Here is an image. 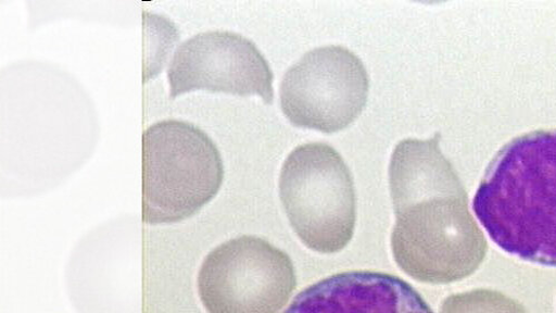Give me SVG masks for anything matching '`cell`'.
<instances>
[{
	"mask_svg": "<svg viewBox=\"0 0 556 313\" xmlns=\"http://www.w3.org/2000/svg\"><path fill=\"white\" fill-rule=\"evenodd\" d=\"M280 195L300 240L319 253H337L353 238L356 196L352 174L331 146L295 148L280 177Z\"/></svg>",
	"mask_w": 556,
	"mask_h": 313,
	"instance_id": "4",
	"label": "cell"
},
{
	"mask_svg": "<svg viewBox=\"0 0 556 313\" xmlns=\"http://www.w3.org/2000/svg\"><path fill=\"white\" fill-rule=\"evenodd\" d=\"M389 185L395 214L391 250L408 276L446 285L479 268L488 243L468 211L459 178L440 149V135L396 145Z\"/></svg>",
	"mask_w": 556,
	"mask_h": 313,
	"instance_id": "1",
	"label": "cell"
},
{
	"mask_svg": "<svg viewBox=\"0 0 556 313\" xmlns=\"http://www.w3.org/2000/svg\"><path fill=\"white\" fill-rule=\"evenodd\" d=\"M170 97L205 89L273 103L274 75L268 62L245 36L229 30L198 33L176 50L168 72Z\"/></svg>",
	"mask_w": 556,
	"mask_h": 313,
	"instance_id": "7",
	"label": "cell"
},
{
	"mask_svg": "<svg viewBox=\"0 0 556 313\" xmlns=\"http://www.w3.org/2000/svg\"><path fill=\"white\" fill-rule=\"evenodd\" d=\"M295 287L290 256L252 235L215 248L198 273V292L208 313H277Z\"/></svg>",
	"mask_w": 556,
	"mask_h": 313,
	"instance_id": "5",
	"label": "cell"
},
{
	"mask_svg": "<svg viewBox=\"0 0 556 313\" xmlns=\"http://www.w3.org/2000/svg\"><path fill=\"white\" fill-rule=\"evenodd\" d=\"M369 75L363 61L342 47L312 50L285 75L281 105L300 128L334 134L365 110Z\"/></svg>",
	"mask_w": 556,
	"mask_h": 313,
	"instance_id": "6",
	"label": "cell"
},
{
	"mask_svg": "<svg viewBox=\"0 0 556 313\" xmlns=\"http://www.w3.org/2000/svg\"><path fill=\"white\" fill-rule=\"evenodd\" d=\"M285 313H432L406 281L390 274H336L303 290Z\"/></svg>",
	"mask_w": 556,
	"mask_h": 313,
	"instance_id": "8",
	"label": "cell"
},
{
	"mask_svg": "<svg viewBox=\"0 0 556 313\" xmlns=\"http://www.w3.org/2000/svg\"><path fill=\"white\" fill-rule=\"evenodd\" d=\"M472 210L504 252L556 266V128L516 137L489 164Z\"/></svg>",
	"mask_w": 556,
	"mask_h": 313,
	"instance_id": "2",
	"label": "cell"
},
{
	"mask_svg": "<svg viewBox=\"0 0 556 313\" xmlns=\"http://www.w3.org/2000/svg\"><path fill=\"white\" fill-rule=\"evenodd\" d=\"M224 181L220 152L200 127L166 120L142 136V220L172 224L193 216Z\"/></svg>",
	"mask_w": 556,
	"mask_h": 313,
	"instance_id": "3",
	"label": "cell"
},
{
	"mask_svg": "<svg viewBox=\"0 0 556 313\" xmlns=\"http://www.w3.org/2000/svg\"><path fill=\"white\" fill-rule=\"evenodd\" d=\"M441 313H528L523 305L505 295L486 289L447 298Z\"/></svg>",
	"mask_w": 556,
	"mask_h": 313,
	"instance_id": "9",
	"label": "cell"
}]
</instances>
